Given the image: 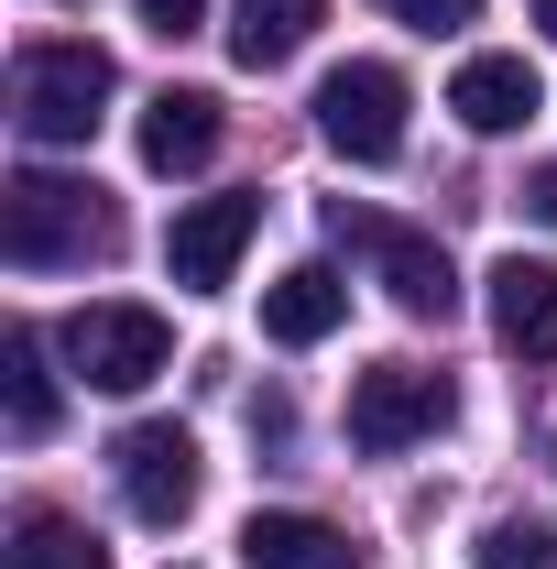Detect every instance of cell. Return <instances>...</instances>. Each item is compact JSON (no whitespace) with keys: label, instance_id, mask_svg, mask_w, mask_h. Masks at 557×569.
Masks as SVG:
<instances>
[{"label":"cell","instance_id":"cell-1","mask_svg":"<svg viewBox=\"0 0 557 569\" xmlns=\"http://www.w3.org/2000/svg\"><path fill=\"white\" fill-rule=\"evenodd\" d=\"M0 252L22 274H67V263H110L121 252V209L88 187V176H11L0 187Z\"/></svg>","mask_w":557,"mask_h":569},{"label":"cell","instance_id":"cell-2","mask_svg":"<svg viewBox=\"0 0 557 569\" xmlns=\"http://www.w3.org/2000/svg\"><path fill=\"white\" fill-rule=\"evenodd\" d=\"M110 88H121V67H110L88 33H33V44L11 56V121L33 142H88L110 121Z\"/></svg>","mask_w":557,"mask_h":569},{"label":"cell","instance_id":"cell-3","mask_svg":"<svg viewBox=\"0 0 557 569\" xmlns=\"http://www.w3.org/2000/svg\"><path fill=\"white\" fill-rule=\"evenodd\" d=\"M328 241H350V252L383 274V296H394L405 318H448V307H459L448 252H437L426 230H405V219H372V209H350V198H328Z\"/></svg>","mask_w":557,"mask_h":569},{"label":"cell","instance_id":"cell-4","mask_svg":"<svg viewBox=\"0 0 557 569\" xmlns=\"http://www.w3.org/2000/svg\"><path fill=\"white\" fill-rule=\"evenodd\" d=\"M317 132H328V153H350V164H394V153H405V67H383V56L328 67L317 77Z\"/></svg>","mask_w":557,"mask_h":569},{"label":"cell","instance_id":"cell-5","mask_svg":"<svg viewBox=\"0 0 557 569\" xmlns=\"http://www.w3.org/2000/svg\"><path fill=\"white\" fill-rule=\"evenodd\" d=\"M67 361H77V383H99V395H142L175 361V329L153 307H132V296H99V307L67 318Z\"/></svg>","mask_w":557,"mask_h":569},{"label":"cell","instance_id":"cell-6","mask_svg":"<svg viewBox=\"0 0 557 569\" xmlns=\"http://www.w3.org/2000/svg\"><path fill=\"white\" fill-rule=\"evenodd\" d=\"M448 417H459L448 372H416V361H372V372H350V449H372V460L437 438Z\"/></svg>","mask_w":557,"mask_h":569},{"label":"cell","instance_id":"cell-7","mask_svg":"<svg viewBox=\"0 0 557 569\" xmlns=\"http://www.w3.org/2000/svg\"><path fill=\"white\" fill-rule=\"evenodd\" d=\"M110 471H121V503H132L142 526H186L198 515V482H209V460H198V438L164 417L121 427V449H110Z\"/></svg>","mask_w":557,"mask_h":569},{"label":"cell","instance_id":"cell-8","mask_svg":"<svg viewBox=\"0 0 557 569\" xmlns=\"http://www.w3.org/2000/svg\"><path fill=\"white\" fill-rule=\"evenodd\" d=\"M252 230H263V198H198V209H175V230H164V274L186 284V296H219V284L241 274Z\"/></svg>","mask_w":557,"mask_h":569},{"label":"cell","instance_id":"cell-9","mask_svg":"<svg viewBox=\"0 0 557 569\" xmlns=\"http://www.w3.org/2000/svg\"><path fill=\"white\" fill-rule=\"evenodd\" d=\"M492 340L514 361H557V263H536V252L492 263Z\"/></svg>","mask_w":557,"mask_h":569},{"label":"cell","instance_id":"cell-10","mask_svg":"<svg viewBox=\"0 0 557 569\" xmlns=\"http://www.w3.org/2000/svg\"><path fill=\"white\" fill-rule=\"evenodd\" d=\"M219 132H230V121H219L209 88H153V99H142V164H153V176H198L219 153Z\"/></svg>","mask_w":557,"mask_h":569},{"label":"cell","instance_id":"cell-11","mask_svg":"<svg viewBox=\"0 0 557 569\" xmlns=\"http://www.w3.org/2000/svg\"><path fill=\"white\" fill-rule=\"evenodd\" d=\"M448 110H459L470 132H525V121L547 110V88H536L525 56H470V67L448 77Z\"/></svg>","mask_w":557,"mask_h":569},{"label":"cell","instance_id":"cell-12","mask_svg":"<svg viewBox=\"0 0 557 569\" xmlns=\"http://www.w3.org/2000/svg\"><path fill=\"white\" fill-rule=\"evenodd\" d=\"M340 318H350V284L328 263H295V274L263 284V340H284V351H317Z\"/></svg>","mask_w":557,"mask_h":569},{"label":"cell","instance_id":"cell-13","mask_svg":"<svg viewBox=\"0 0 557 569\" xmlns=\"http://www.w3.org/2000/svg\"><path fill=\"white\" fill-rule=\"evenodd\" d=\"M361 548H350L328 515H252L241 526V569H350Z\"/></svg>","mask_w":557,"mask_h":569},{"label":"cell","instance_id":"cell-14","mask_svg":"<svg viewBox=\"0 0 557 569\" xmlns=\"http://www.w3.org/2000/svg\"><path fill=\"white\" fill-rule=\"evenodd\" d=\"M328 22V0H230V67H284L306 33Z\"/></svg>","mask_w":557,"mask_h":569},{"label":"cell","instance_id":"cell-15","mask_svg":"<svg viewBox=\"0 0 557 569\" xmlns=\"http://www.w3.org/2000/svg\"><path fill=\"white\" fill-rule=\"evenodd\" d=\"M0 395H11V438H44L55 427V372H44V340L33 329L0 340Z\"/></svg>","mask_w":557,"mask_h":569},{"label":"cell","instance_id":"cell-16","mask_svg":"<svg viewBox=\"0 0 557 569\" xmlns=\"http://www.w3.org/2000/svg\"><path fill=\"white\" fill-rule=\"evenodd\" d=\"M11 569H110V548L77 515H22L11 526Z\"/></svg>","mask_w":557,"mask_h":569},{"label":"cell","instance_id":"cell-17","mask_svg":"<svg viewBox=\"0 0 557 569\" xmlns=\"http://www.w3.org/2000/svg\"><path fill=\"white\" fill-rule=\"evenodd\" d=\"M482 569H557V526H536V515H492V526H482Z\"/></svg>","mask_w":557,"mask_h":569},{"label":"cell","instance_id":"cell-18","mask_svg":"<svg viewBox=\"0 0 557 569\" xmlns=\"http://www.w3.org/2000/svg\"><path fill=\"white\" fill-rule=\"evenodd\" d=\"M383 11H394L405 33H459V22H470L482 0H383Z\"/></svg>","mask_w":557,"mask_h":569},{"label":"cell","instance_id":"cell-19","mask_svg":"<svg viewBox=\"0 0 557 569\" xmlns=\"http://www.w3.org/2000/svg\"><path fill=\"white\" fill-rule=\"evenodd\" d=\"M142 22L175 44V33H198V22H209V0H142Z\"/></svg>","mask_w":557,"mask_h":569},{"label":"cell","instance_id":"cell-20","mask_svg":"<svg viewBox=\"0 0 557 569\" xmlns=\"http://www.w3.org/2000/svg\"><path fill=\"white\" fill-rule=\"evenodd\" d=\"M525 209H536V219L557 230V164H536V176H525Z\"/></svg>","mask_w":557,"mask_h":569},{"label":"cell","instance_id":"cell-21","mask_svg":"<svg viewBox=\"0 0 557 569\" xmlns=\"http://www.w3.org/2000/svg\"><path fill=\"white\" fill-rule=\"evenodd\" d=\"M536 22H547V44H557V0H536Z\"/></svg>","mask_w":557,"mask_h":569}]
</instances>
